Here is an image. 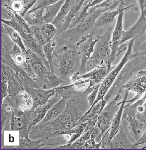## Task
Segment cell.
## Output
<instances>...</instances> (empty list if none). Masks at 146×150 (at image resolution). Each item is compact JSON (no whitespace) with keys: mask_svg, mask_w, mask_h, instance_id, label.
Segmentation results:
<instances>
[{"mask_svg":"<svg viewBox=\"0 0 146 150\" xmlns=\"http://www.w3.org/2000/svg\"><path fill=\"white\" fill-rule=\"evenodd\" d=\"M78 0H66L62 5L58 16L53 24L57 28V30L61 27L64 19L76 4Z\"/></svg>","mask_w":146,"mask_h":150,"instance_id":"cell-26","label":"cell"},{"mask_svg":"<svg viewBox=\"0 0 146 150\" xmlns=\"http://www.w3.org/2000/svg\"><path fill=\"white\" fill-rule=\"evenodd\" d=\"M9 95L14 96L21 92L25 90V88L19 80L15 73L11 68L9 74V79L8 82Z\"/></svg>","mask_w":146,"mask_h":150,"instance_id":"cell-25","label":"cell"},{"mask_svg":"<svg viewBox=\"0 0 146 150\" xmlns=\"http://www.w3.org/2000/svg\"><path fill=\"white\" fill-rule=\"evenodd\" d=\"M123 89L132 91L136 93L132 99L127 100V105L136 102L146 92V69L140 70L134 78L129 80L123 87Z\"/></svg>","mask_w":146,"mask_h":150,"instance_id":"cell-12","label":"cell"},{"mask_svg":"<svg viewBox=\"0 0 146 150\" xmlns=\"http://www.w3.org/2000/svg\"><path fill=\"white\" fill-rule=\"evenodd\" d=\"M44 139H39L37 140L30 139L29 136L19 138V146L21 149H39L44 145Z\"/></svg>","mask_w":146,"mask_h":150,"instance_id":"cell-31","label":"cell"},{"mask_svg":"<svg viewBox=\"0 0 146 150\" xmlns=\"http://www.w3.org/2000/svg\"><path fill=\"white\" fill-rule=\"evenodd\" d=\"M37 0H1V7L24 17Z\"/></svg>","mask_w":146,"mask_h":150,"instance_id":"cell-14","label":"cell"},{"mask_svg":"<svg viewBox=\"0 0 146 150\" xmlns=\"http://www.w3.org/2000/svg\"><path fill=\"white\" fill-rule=\"evenodd\" d=\"M5 100H6L13 108L17 109L22 111L29 110L33 106L31 97L25 90L14 96H8Z\"/></svg>","mask_w":146,"mask_h":150,"instance_id":"cell-16","label":"cell"},{"mask_svg":"<svg viewBox=\"0 0 146 150\" xmlns=\"http://www.w3.org/2000/svg\"><path fill=\"white\" fill-rule=\"evenodd\" d=\"M66 0H59L46 7L44 14V20L46 23H53L58 16L60 10Z\"/></svg>","mask_w":146,"mask_h":150,"instance_id":"cell-27","label":"cell"},{"mask_svg":"<svg viewBox=\"0 0 146 150\" xmlns=\"http://www.w3.org/2000/svg\"><path fill=\"white\" fill-rule=\"evenodd\" d=\"M136 38H135L129 41L127 44V49L124 57H123L119 63L110 72V73L108 74L106 78L100 84L97 97L92 106H94L99 101L104 99L105 96L113 84L116 80L118 75H119L121 70L131 59L140 56L145 55V53L143 52L136 53L135 54H133L132 53L133 48Z\"/></svg>","mask_w":146,"mask_h":150,"instance_id":"cell-4","label":"cell"},{"mask_svg":"<svg viewBox=\"0 0 146 150\" xmlns=\"http://www.w3.org/2000/svg\"><path fill=\"white\" fill-rule=\"evenodd\" d=\"M128 148H133V144L127 137L121 123L118 131L111 139L108 149Z\"/></svg>","mask_w":146,"mask_h":150,"instance_id":"cell-20","label":"cell"},{"mask_svg":"<svg viewBox=\"0 0 146 150\" xmlns=\"http://www.w3.org/2000/svg\"><path fill=\"white\" fill-rule=\"evenodd\" d=\"M102 140L97 143L95 139H90L87 141L82 149H99L101 148Z\"/></svg>","mask_w":146,"mask_h":150,"instance_id":"cell-44","label":"cell"},{"mask_svg":"<svg viewBox=\"0 0 146 150\" xmlns=\"http://www.w3.org/2000/svg\"><path fill=\"white\" fill-rule=\"evenodd\" d=\"M115 67L112 65L99 67L88 72L80 75V77L82 79H88L89 80V86L87 88L88 89L101 84Z\"/></svg>","mask_w":146,"mask_h":150,"instance_id":"cell-13","label":"cell"},{"mask_svg":"<svg viewBox=\"0 0 146 150\" xmlns=\"http://www.w3.org/2000/svg\"><path fill=\"white\" fill-rule=\"evenodd\" d=\"M44 10L31 9L24 16V19L30 26L41 27L45 23L43 16Z\"/></svg>","mask_w":146,"mask_h":150,"instance_id":"cell-24","label":"cell"},{"mask_svg":"<svg viewBox=\"0 0 146 150\" xmlns=\"http://www.w3.org/2000/svg\"><path fill=\"white\" fill-rule=\"evenodd\" d=\"M146 31V21L145 17L141 14L134 25L128 30L125 31L120 40V45L127 41L144 34Z\"/></svg>","mask_w":146,"mask_h":150,"instance_id":"cell-18","label":"cell"},{"mask_svg":"<svg viewBox=\"0 0 146 150\" xmlns=\"http://www.w3.org/2000/svg\"><path fill=\"white\" fill-rule=\"evenodd\" d=\"M41 29L47 42L53 40L58 33L57 28L52 23H45L41 26Z\"/></svg>","mask_w":146,"mask_h":150,"instance_id":"cell-34","label":"cell"},{"mask_svg":"<svg viewBox=\"0 0 146 150\" xmlns=\"http://www.w3.org/2000/svg\"><path fill=\"white\" fill-rule=\"evenodd\" d=\"M113 30L108 29L102 35L99 36L94 52L86 63L85 73L103 66H111V35Z\"/></svg>","mask_w":146,"mask_h":150,"instance_id":"cell-1","label":"cell"},{"mask_svg":"<svg viewBox=\"0 0 146 150\" xmlns=\"http://www.w3.org/2000/svg\"><path fill=\"white\" fill-rule=\"evenodd\" d=\"M2 32H5L7 34L13 42V43L16 44L21 49L22 51L26 50V47L21 37L18 32L14 28L5 23H1Z\"/></svg>","mask_w":146,"mask_h":150,"instance_id":"cell-30","label":"cell"},{"mask_svg":"<svg viewBox=\"0 0 146 150\" xmlns=\"http://www.w3.org/2000/svg\"><path fill=\"white\" fill-rule=\"evenodd\" d=\"M125 94L124 95L123 100L121 101L120 107L113 120L110 127L107 130L109 132V135L111 139L118 131L122 121L123 112L125 109V106L126 103V100H127L129 91L127 89H125Z\"/></svg>","mask_w":146,"mask_h":150,"instance_id":"cell-22","label":"cell"},{"mask_svg":"<svg viewBox=\"0 0 146 150\" xmlns=\"http://www.w3.org/2000/svg\"><path fill=\"white\" fill-rule=\"evenodd\" d=\"M86 125H87V122H79L77 125L73 126V128H71L69 129L62 132L59 134H68V135H71L74 133H77L83 134L85 130Z\"/></svg>","mask_w":146,"mask_h":150,"instance_id":"cell-39","label":"cell"},{"mask_svg":"<svg viewBox=\"0 0 146 150\" xmlns=\"http://www.w3.org/2000/svg\"><path fill=\"white\" fill-rule=\"evenodd\" d=\"M13 108L8 103L1 104V131L10 130V122Z\"/></svg>","mask_w":146,"mask_h":150,"instance_id":"cell-29","label":"cell"},{"mask_svg":"<svg viewBox=\"0 0 146 150\" xmlns=\"http://www.w3.org/2000/svg\"><path fill=\"white\" fill-rule=\"evenodd\" d=\"M119 10L117 9L115 10H106L101 13L95 22V29L98 28H102L105 26L111 24L116 20L119 13Z\"/></svg>","mask_w":146,"mask_h":150,"instance_id":"cell-23","label":"cell"},{"mask_svg":"<svg viewBox=\"0 0 146 150\" xmlns=\"http://www.w3.org/2000/svg\"><path fill=\"white\" fill-rule=\"evenodd\" d=\"M90 133V138L95 139L97 143H99L102 140V132L100 129L98 128L97 125H96L95 126L92 128L91 130L89 131Z\"/></svg>","mask_w":146,"mask_h":150,"instance_id":"cell-43","label":"cell"},{"mask_svg":"<svg viewBox=\"0 0 146 150\" xmlns=\"http://www.w3.org/2000/svg\"><path fill=\"white\" fill-rule=\"evenodd\" d=\"M32 128L28 110L22 111L13 108L10 130L19 132V138L29 136Z\"/></svg>","mask_w":146,"mask_h":150,"instance_id":"cell-10","label":"cell"},{"mask_svg":"<svg viewBox=\"0 0 146 150\" xmlns=\"http://www.w3.org/2000/svg\"><path fill=\"white\" fill-rule=\"evenodd\" d=\"M25 90L30 95L33 102L31 109H34L39 105L47 103L51 96L56 94V88L46 89L43 88L24 87Z\"/></svg>","mask_w":146,"mask_h":150,"instance_id":"cell-15","label":"cell"},{"mask_svg":"<svg viewBox=\"0 0 146 150\" xmlns=\"http://www.w3.org/2000/svg\"><path fill=\"white\" fill-rule=\"evenodd\" d=\"M43 83V88L46 89H53L63 84H67L65 81L51 71L45 74Z\"/></svg>","mask_w":146,"mask_h":150,"instance_id":"cell-28","label":"cell"},{"mask_svg":"<svg viewBox=\"0 0 146 150\" xmlns=\"http://www.w3.org/2000/svg\"><path fill=\"white\" fill-rule=\"evenodd\" d=\"M11 69L10 67L1 63V82L8 83Z\"/></svg>","mask_w":146,"mask_h":150,"instance_id":"cell-41","label":"cell"},{"mask_svg":"<svg viewBox=\"0 0 146 150\" xmlns=\"http://www.w3.org/2000/svg\"><path fill=\"white\" fill-rule=\"evenodd\" d=\"M95 31H92L89 34L82 37L76 42V45L80 48V66L79 72L80 75L85 73V67L86 63L90 58L94 52L95 45L99 38L98 36L96 39H94Z\"/></svg>","mask_w":146,"mask_h":150,"instance_id":"cell-9","label":"cell"},{"mask_svg":"<svg viewBox=\"0 0 146 150\" xmlns=\"http://www.w3.org/2000/svg\"><path fill=\"white\" fill-rule=\"evenodd\" d=\"M119 10L125 9L138 11L140 9L137 0H117Z\"/></svg>","mask_w":146,"mask_h":150,"instance_id":"cell-36","label":"cell"},{"mask_svg":"<svg viewBox=\"0 0 146 150\" xmlns=\"http://www.w3.org/2000/svg\"><path fill=\"white\" fill-rule=\"evenodd\" d=\"M1 23L12 27L18 32L26 49H29L43 58L46 61H48L44 53L43 46L36 41L31 33L30 26L23 17L18 14L14 13L11 20L7 21L1 19Z\"/></svg>","mask_w":146,"mask_h":150,"instance_id":"cell-2","label":"cell"},{"mask_svg":"<svg viewBox=\"0 0 146 150\" xmlns=\"http://www.w3.org/2000/svg\"><path fill=\"white\" fill-rule=\"evenodd\" d=\"M125 9L120 10L117 21L111 35V56L110 62L113 63L117 56L127 49V46L120 48V42L125 31L124 30V15L126 12Z\"/></svg>","mask_w":146,"mask_h":150,"instance_id":"cell-11","label":"cell"},{"mask_svg":"<svg viewBox=\"0 0 146 150\" xmlns=\"http://www.w3.org/2000/svg\"><path fill=\"white\" fill-rule=\"evenodd\" d=\"M23 52L26 62L30 65L36 76L38 83L43 88L44 77L45 74L51 71L49 63L29 49H27Z\"/></svg>","mask_w":146,"mask_h":150,"instance_id":"cell-8","label":"cell"},{"mask_svg":"<svg viewBox=\"0 0 146 150\" xmlns=\"http://www.w3.org/2000/svg\"><path fill=\"white\" fill-rule=\"evenodd\" d=\"M106 9L96 8L89 11L90 13L85 20L71 29L67 30L63 34L67 36L68 41L77 42L79 39L85 35L95 31L94 25L99 15Z\"/></svg>","mask_w":146,"mask_h":150,"instance_id":"cell-5","label":"cell"},{"mask_svg":"<svg viewBox=\"0 0 146 150\" xmlns=\"http://www.w3.org/2000/svg\"><path fill=\"white\" fill-rule=\"evenodd\" d=\"M31 33L36 41L40 45H44L47 43L41 31V27L39 26H30Z\"/></svg>","mask_w":146,"mask_h":150,"instance_id":"cell-38","label":"cell"},{"mask_svg":"<svg viewBox=\"0 0 146 150\" xmlns=\"http://www.w3.org/2000/svg\"><path fill=\"white\" fill-rule=\"evenodd\" d=\"M90 138L89 131L83 132L80 137L71 144L72 149H82L87 141Z\"/></svg>","mask_w":146,"mask_h":150,"instance_id":"cell-37","label":"cell"},{"mask_svg":"<svg viewBox=\"0 0 146 150\" xmlns=\"http://www.w3.org/2000/svg\"><path fill=\"white\" fill-rule=\"evenodd\" d=\"M58 43L54 39L43 45V51L50 67L51 71L54 73L53 70V52L57 47Z\"/></svg>","mask_w":146,"mask_h":150,"instance_id":"cell-32","label":"cell"},{"mask_svg":"<svg viewBox=\"0 0 146 150\" xmlns=\"http://www.w3.org/2000/svg\"><path fill=\"white\" fill-rule=\"evenodd\" d=\"M142 148V149H146V143L145 144H144L142 146L141 148Z\"/></svg>","mask_w":146,"mask_h":150,"instance_id":"cell-48","label":"cell"},{"mask_svg":"<svg viewBox=\"0 0 146 150\" xmlns=\"http://www.w3.org/2000/svg\"><path fill=\"white\" fill-rule=\"evenodd\" d=\"M144 56H145V57H146V54H145V55H144Z\"/></svg>","mask_w":146,"mask_h":150,"instance_id":"cell-49","label":"cell"},{"mask_svg":"<svg viewBox=\"0 0 146 150\" xmlns=\"http://www.w3.org/2000/svg\"><path fill=\"white\" fill-rule=\"evenodd\" d=\"M1 101L9 95L8 86V83L1 82Z\"/></svg>","mask_w":146,"mask_h":150,"instance_id":"cell-46","label":"cell"},{"mask_svg":"<svg viewBox=\"0 0 146 150\" xmlns=\"http://www.w3.org/2000/svg\"><path fill=\"white\" fill-rule=\"evenodd\" d=\"M100 86V84H99V85L95 86L93 91L90 93L89 95L87 97V100H88V103L89 105L90 108L92 106L96 99Z\"/></svg>","mask_w":146,"mask_h":150,"instance_id":"cell-42","label":"cell"},{"mask_svg":"<svg viewBox=\"0 0 146 150\" xmlns=\"http://www.w3.org/2000/svg\"><path fill=\"white\" fill-rule=\"evenodd\" d=\"M14 44V46L9 53L14 61L18 65L21 66L26 63V59L21 49L16 44Z\"/></svg>","mask_w":146,"mask_h":150,"instance_id":"cell-35","label":"cell"},{"mask_svg":"<svg viewBox=\"0 0 146 150\" xmlns=\"http://www.w3.org/2000/svg\"><path fill=\"white\" fill-rule=\"evenodd\" d=\"M61 98L62 97L59 96L55 94L54 97L50 99L46 104L39 105L33 109H31V117L32 127L40 122L43 119L51 107L59 101Z\"/></svg>","mask_w":146,"mask_h":150,"instance_id":"cell-17","label":"cell"},{"mask_svg":"<svg viewBox=\"0 0 146 150\" xmlns=\"http://www.w3.org/2000/svg\"><path fill=\"white\" fill-rule=\"evenodd\" d=\"M125 119L128 122L130 134L136 141L146 131V121L130 115H127L122 118V120Z\"/></svg>","mask_w":146,"mask_h":150,"instance_id":"cell-19","label":"cell"},{"mask_svg":"<svg viewBox=\"0 0 146 150\" xmlns=\"http://www.w3.org/2000/svg\"><path fill=\"white\" fill-rule=\"evenodd\" d=\"M63 51L58 56L56 66L58 76L62 79H69L75 74L79 71L80 66L81 57L80 51L75 49L64 47ZM65 81V80H64Z\"/></svg>","mask_w":146,"mask_h":150,"instance_id":"cell-3","label":"cell"},{"mask_svg":"<svg viewBox=\"0 0 146 150\" xmlns=\"http://www.w3.org/2000/svg\"><path fill=\"white\" fill-rule=\"evenodd\" d=\"M59 0H37L32 9H45L47 7L56 3Z\"/></svg>","mask_w":146,"mask_h":150,"instance_id":"cell-40","label":"cell"},{"mask_svg":"<svg viewBox=\"0 0 146 150\" xmlns=\"http://www.w3.org/2000/svg\"><path fill=\"white\" fill-rule=\"evenodd\" d=\"M1 149H21L20 146L19 145H5L1 146Z\"/></svg>","mask_w":146,"mask_h":150,"instance_id":"cell-47","label":"cell"},{"mask_svg":"<svg viewBox=\"0 0 146 150\" xmlns=\"http://www.w3.org/2000/svg\"><path fill=\"white\" fill-rule=\"evenodd\" d=\"M67 100V98H62L53 105L48 110L43 119L36 125V127L39 129L45 124L58 117L65 110Z\"/></svg>","mask_w":146,"mask_h":150,"instance_id":"cell-21","label":"cell"},{"mask_svg":"<svg viewBox=\"0 0 146 150\" xmlns=\"http://www.w3.org/2000/svg\"><path fill=\"white\" fill-rule=\"evenodd\" d=\"M121 93L117 94L111 101L105 107L98 117L97 125L102 135L110 128L112 122L121 104Z\"/></svg>","mask_w":146,"mask_h":150,"instance_id":"cell-7","label":"cell"},{"mask_svg":"<svg viewBox=\"0 0 146 150\" xmlns=\"http://www.w3.org/2000/svg\"><path fill=\"white\" fill-rule=\"evenodd\" d=\"M98 117H95L94 118L91 119H89L87 122V125H86V128L84 132L88 131L91 130L92 128H94L97 123Z\"/></svg>","mask_w":146,"mask_h":150,"instance_id":"cell-45","label":"cell"},{"mask_svg":"<svg viewBox=\"0 0 146 150\" xmlns=\"http://www.w3.org/2000/svg\"><path fill=\"white\" fill-rule=\"evenodd\" d=\"M90 1L91 0H87L85 3L83 4V6L80 9L78 13L71 21L69 29H71L76 27L77 25L83 21L85 18L89 14L90 12H89V9L90 7L88 5V2Z\"/></svg>","mask_w":146,"mask_h":150,"instance_id":"cell-33","label":"cell"},{"mask_svg":"<svg viewBox=\"0 0 146 150\" xmlns=\"http://www.w3.org/2000/svg\"><path fill=\"white\" fill-rule=\"evenodd\" d=\"M1 63L10 67L24 87L42 88L41 86L32 79L21 67L16 64L11 57L8 48L1 40Z\"/></svg>","mask_w":146,"mask_h":150,"instance_id":"cell-6","label":"cell"}]
</instances>
